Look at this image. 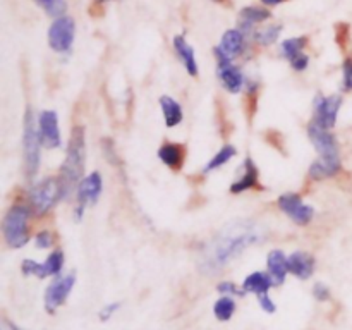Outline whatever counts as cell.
<instances>
[{
    "mask_svg": "<svg viewBox=\"0 0 352 330\" xmlns=\"http://www.w3.org/2000/svg\"><path fill=\"white\" fill-rule=\"evenodd\" d=\"M239 17L243 30H250L254 24L268 19V17H270V12H268L267 9H261V7H246V9L241 10Z\"/></svg>",
    "mask_w": 352,
    "mask_h": 330,
    "instance_id": "24",
    "label": "cell"
},
{
    "mask_svg": "<svg viewBox=\"0 0 352 330\" xmlns=\"http://www.w3.org/2000/svg\"><path fill=\"white\" fill-rule=\"evenodd\" d=\"M119 308H120V302H117V301L110 302V305H105L98 313L100 320H102V322H109V320L112 318L117 311H119Z\"/></svg>",
    "mask_w": 352,
    "mask_h": 330,
    "instance_id": "32",
    "label": "cell"
},
{
    "mask_svg": "<svg viewBox=\"0 0 352 330\" xmlns=\"http://www.w3.org/2000/svg\"><path fill=\"white\" fill-rule=\"evenodd\" d=\"M85 127L76 126L72 129L71 141H69L67 148V157H65L64 164H62L60 177H58L62 198H67L78 188L79 182H81L82 170H85Z\"/></svg>",
    "mask_w": 352,
    "mask_h": 330,
    "instance_id": "2",
    "label": "cell"
},
{
    "mask_svg": "<svg viewBox=\"0 0 352 330\" xmlns=\"http://www.w3.org/2000/svg\"><path fill=\"white\" fill-rule=\"evenodd\" d=\"M174 47L177 55L181 57L182 64L188 69V72L191 76H198V64H196V55L195 48L186 41L184 36H175L174 38Z\"/></svg>",
    "mask_w": 352,
    "mask_h": 330,
    "instance_id": "20",
    "label": "cell"
},
{
    "mask_svg": "<svg viewBox=\"0 0 352 330\" xmlns=\"http://www.w3.org/2000/svg\"><path fill=\"white\" fill-rule=\"evenodd\" d=\"M54 243V237L50 232H40L36 236V246L38 248H50Z\"/></svg>",
    "mask_w": 352,
    "mask_h": 330,
    "instance_id": "35",
    "label": "cell"
},
{
    "mask_svg": "<svg viewBox=\"0 0 352 330\" xmlns=\"http://www.w3.org/2000/svg\"><path fill=\"white\" fill-rule=\"evenodd\" d=\"M103 182L102 175L98 172H91L88 177L82 179L78 186V208H76V213H78V219L82 217V210H85V205H93V203L98 199L100 192H102Z\"/></svg>",
    "mask_w": 352,
    "mask_h": 330,
    "instance_id": "11",
    "label": "cell"
},
{
    "mask_svg": "<svg viewBox=\"0 0 352 330\" xmlns=\"http://www.w3.org/2000/svg\"><path fill=\"white\" fill-rule=\"evenodd\" d=\"M344 86L346 89H352V58H347L344 64Z\"/></svg>",
    "mask_w": 352,
    "mask_h": 330,
    "instance_id": "34",
    "label": "cell"
},
{
    "mask_svg": "<svg viewBox=\"0 0 352 330\" xmlns=\"http://www.w3.org/2000/svg\"><path fill=\"white\" fill-rule=\"evenodd\" d=\"M38 6L43 7L50 16L60 17V14L65 10V2L64 0H34Z\"/></svg>",
    "mask_w": 352,
    "mask_h": 330,
    "instance_id": "28",
    "label": "cell"
},
{
    "mask_svg": "<svg viewBox=\"0 0 352 330\" xmlns=\"http://www.w3.org/2000/svg\"><path fill=\"white\" fill-rule=\"evenodd\" d=\"M263 227L258 226L253 220L230 222L201 251V256L198 260L199 270L208 275L219 274L234 258L239 256L246 248L260 243V241H263Z\"/></svg>",
    "mask_w": 352,
    "mask_h": 330,
    "instance_id": "1",
    "label": "cell"
},
{
    "mask_svg": "<svg viewBox=\"0 0 352 330\" xmlns=\"http://www.w3.org/2000/svg\"><path fill=\"white\" fill-rule=\"evenodd\" d=\"M76 284V275L67 274L62 275V277H55L52 280V284L48 285L47 291H45V309L48 313H55L71 296L72 287Z\"/></svg>",
    "mask_w": 352,
    "mask_h": 330,
    "instance_id": "6",
    "label": "cell"
},
{
    "mask_svg": "<svg viewBox=\"0 0 352 330\" xmlns=\"http://www.w3.org/2000/svg\"><path fill=\"white\" fill-rule=\"evenodd\" d=\"M258 182V168L251 158H246L244 162V174L243 177L237 179L232 186H230V192H243L246 189L253 188Z\"/></svg>",
    "mask_w": 352,
    "mask_h": 330,
    "instance_id": "21",
    "label": "cell"
},
{
    "mask_svg": "<svg viewBox=\"0 0 352 330\" xmlns=\"http://www.w3.org/2000/svg\"><path fill=\"white\" fill-rule=\"evenodd\" d=\"M313 296L316 298V301L320 302H325L330 299V287L325 285L323 282H316L315 287H313Z\"/></svg>",
    "mask_w": 352,
    "mask_h": 330,
    "instance_id": "31",
    "label": "cell"
},
{
    "mask_svg": "<svg viewBox=\"0 0 352 330\" xmlns=\"http://www.w3.org/2000/svg\"><path fill=\"white\" fill-rule=\"evenodd\" d=\"M280 26H270V28H265L263 31H260V33H256V40L260 41L261 45H272L275 40H277V36L280 34Z\"/></svg>",
    "mask_w": 352,
    "mask_h": 330,
    "instance_id": "29",
    "label": "cell"
},
{
    "mask_svg": "<svg viewBox=\"0 0 352 330\" xmlns=\"http://www.w3.org/2000/svg\"><path fill=\"white\" fill-rule=\"evenodd\" d=\"M100 2H103V0H100Z\"/></svg>",
    "mask_w": 352,
    "mask_h": 330,
    "instance_id": "39",
    "label": "cell"
},
{
    "mask_svg": "<svg viewBox=\"0 0 352 330\" xmlns=\"http://www.w3.org/2000/svg\"><path fill=\"white\" fill-rule=\"evenodd\" d=\"M217 291L223 296H243L244 294L243 287L239 289L236 284H234V282H229V280L220 282V284L217 285Z\"/></svg>",
    "mask_w": 352,
    "mask_h": 330,
    "instance_id": "30",
    "label": "cell"
},
{
    "mask_svg": "<svg viewBox=\"0 0 352 330\" xmlns=\"http://www.w3.org/2000/svg\"><path fill=\"white\" fill-rule=\"evenodd\" d=\"M58 196H62L58 179H45L31 189V206L36 212V215H43L54 206Z\"/></svg>",
    "mask_w": 352,
    "mask_h": 330,
    "instance_id": "5",
    "label": "cell"
},
{
    "mask_svg": "<svg viewBox=\"0 0 352 330\" xmlns=\"http://www.w3.org/2000/svg\"><path fill=\"white\" fill-rule=\"evenodd\" d=\"M272 285H275L274 278L270 277V274H265V272H253L243 282L244 292H251V294L256 296L267 294Z\"/></svg>",
    "mask_w": 352,
    "mask_h": 330,
    "instance_id": "18",
    "label": "cell"
},
{
    "mask_svg": "<svg viewBox=\"0 0 352 330\" xmlns=\"http://www.w3.org/2000/svg\"><path fill=\"white\" fill-rule=\"evenodd\" d=\"M21 268H23L24 275H34L38 278L57 277L64 268V253L60 250H55L54 253L48 254L43 263L34 260H24Z\"/></svg>",
    "mask_w": 352,
    "mask_h": 330,
    "instance_id": "8",
    "label": "cell"
},
{
    "mask_svg": "<svg viewBox=\"0 0 352 330\" xmlns=\"http://www.w3.org/2000/svg\"><path fill=\"white\" fill-rule=\"evenodd\" d=\"M38 129H40L41 143L47 148L60 146V129H58V117L54 110H43L38 120Z\"/></svg>",
    "mask_w": 352,
    "mask_h": 330,
    "instance_id": "13",
    "label": "cell"
},
{
    "mask_svg": "<svg viewBox=\"0 0 352 330\" xmlns=\"http://www.w3.org/2000/svg\"><path fill=\"white\" fill-rule=\"evenodd\" d=\"M306 45V38H291V40H285L282 43V54L287 60H294L296 57L302 54V48Z\"/></svg>",
    "mask_w": 352,
    "mask_h": 330,
    "instance_id": "27",
    "label": "cell"
},
{
    "mask_svg": "<svg viewBox=\"0 0 352 330\" xmlns=\"http://www.w3.org/2000/svg\"><path fill=\"white\" fill-rule=\"evenodd\" d=\"M291 65L296 69V71H302V69L308 67V57H306L305 54H301L299 57H296L294 60L291 62Z\"/></svg>",
    "mask_w": 352,
    "mask_h": 330,
    "instance_id": "36",
    "label": "cell"
},
{
    "mask_svg": "<svg viewBox=\"0 0 352 330\" xmlns=\"http://www.w3.org/2000/svg\"><path fill=\"white\" fill-rule=\"evenodd\" d=\"M28 219L30 212L26 206H12L3 217V239L10 248H21L28 243L30 234H28Z\"/></svg>",
    "mask_w": 352,
    "mask_h": 330,
    "instance_id": "4",
    "label": "cell"
},
{
    "mask_svg": "<svg viewBox=\"0 0 352 330\" xmlns=\"http://www.w3.org/2000/svg\"><path fill=\"white\" fill-rule=\"evenodd\" d=\"M258 302H260V308L263 309L265 313H275V311H277V305H275L274 299L268 296V292H267V294L258 296Z\"/></svg>",
    "mask_w": 352,
    "mask_h": 330,
    "instance_id": "33",
    "label": "cell"
},
{
    "mask_svg": "<svg viewBox=\"0 0 352 330\" xmlns=\"http://www.w3.org/2000/svg\"><path fill=\"white\" fill-rule=\"evenodd\" d=\"M40 146L41 136L40 129L34 124L33 112L30 109L24 116V133H23V151H24V168L28 177H33L40 167Z\"/></svg>",
    "mask_w": 352,
    "mask_h": 330,
    "instance_id": "3",
    "label": "cell"
},
{
    "mask_svg": "<svg viewBox=\"0 0 352 330\" xmlns=\"http://www.w3.org/2000/svg\"><path fill=\"white\" fill-rule=\"evenodd\" d=\"M158 157L164 162L167 167H170L172 170H177L182 165V158H184V148L181 144L174 143H165L164 146L158 151Z\"/></svg>",
    "mask_w": 352,
    "mask_h": 330,
    "instance_id": "22",
    "label": "cell"
},
{
    "mask_svg": "<svg viewBox=\"0 0 352 330\" xmlns=\"http://www.w3.org/2000/svg\"><path fill=\"white\" fill-rule=\"evenodd\" d=\"M217 58H219V78L222 81L223 88L230 93H239L244 85L243 72L239 71V67L232 64L230 58L223 57L222 54H217Z\"/></svg>",
    "mask_w": 352,
    "mask_h": 330,
    "instance_id": "14",
    "label": "cell"
},
{
    "mask_svg": "<svg viewBox=\"0 0 352 330\" xmlns=\"http://www.w3.org/2000/svg\"><path fill=\"white\" fill-rule=\"evenodd\" d=\"M261 2H263L265 6H278V3H282L284 0H261Z\"/></svg>",
    "mask_w": 352,
    "mask_h": 330,
    "instance_id": "38",
    "label": "cell"
},
{
    "mask_svg": "<svg viewBox=\"0 0 352 330\" xmlns=\"http://www.w3.org/2000/svg\"><path fill=\"white\" fill-rule=\"evenodd\" d=\"M340 105H342V98L337 95L333 96H318L315 102L316 116L313 122L318 124V126L325 127V129H332L336 126L337 113H339Z\"/></svg>",
    "mask_w": 352,
    "mask_h": 330,
    "instance_id": "12",
    "label": "cell"
},
{
    "mask_svg": "<svg viewBox=\"0 0 352 330\" xmlns=\"http://www.w3.org/2000/svg\"><path fill=\"white\" fill-rule=\"evenodd\" d=\"M267 265H268V274H270V277L274 278V284L275 285L284 284L285 275L289 274L287 256H285L280 250H275L268 254Z\"/></svg>",
    "mask_w": 352,
    "mask_h": 330,
    "instance_id": "17",
    "label": "cell"
},
{
    "mask_svg": "<svg viewBox=\"0 0 352 330\" xmlns=\"http://www.w3.org/2000/svg\"><path fill=\"white\" fill-rule=\"evenodd\" d=\"M74 21L67 16H60L52 23L50 30H48V43L55 52L64 54V52L71 50L72 43H74Z\"/></svg>",
    "mask_w": 352,
    "mask_h": 330,
    "instance_id": "7",
    "label": "cell"
},
{
    "mask_svg": "<svg viewBox=\"0 0 352 330\" xmlns=\"http://www.w3.org/2000/svg\"><path fill=\"white\" fill-rule=\"evenodd\" d=\"M340 170V158H322L313 162L309 167V177L315 181H322V179L333 177L337 172Z\"/></svg>",
    "mask_w": 352,
    "mask_h": 330,
    "instance_id": "19",
    "label": "cell"
},
{
    "mask_svg": "<svg viewBox=\"0 0 352 330\" xmlns=\"http://www.w3.org/2000/svg\"><path fill=\"white\" fill-rule=\"evenodd\" d=\"M309 140H311L313 146L320 153L322 158H339V146H337V140L330 129L318 126V124H309Z\"/></svg>",
    "mask_w": 352,
    "mask_h": 330,
    "instance_id": "10",
    "label": "cell"
},
{
    "mask_svg": "<svg viewBox=\"0 0 352 330\" xmlns=\"http://www.w3.org/2000/svg\"><path fill=\"white\" fill-rule=\"evenodd\" d=\"M234 313H236V301L230 296L217 299V302L213 305V315L220 322H229Z\"/></svg>",
    "mask_w": 352,
    "mask_h": 330,
    "instance_id": "25",
    "label": "cell"
},
{
    "mask_svg": "<svg viewBox=\"0 0 352 330\" xmlns=\"http://www.w3.org/2000/svg\"><path fill=\"white\" fill-rule=\"evenodd\" d=\"M236 155V148L230 146V144H227V146H223L222 150L219 151V153L215 155V157L212 158V160L208 162V165H205V168H203V172H212V170H217V168H220L222 165H226L227 162L230 160V158Z\"/></svg>",
    "mask_w": 352,
    "mask_h": 330,
    "instance_id": "26",
    "label": "cell"
},
{
    "mask_svg": "<svg viewBox=\"0 0 352 330\" xmlns=\"http://www.w3.org/2000/svg\"><path fill=\"white\" fill-rule=\"evenodd\" d=\"M287 265H289V272L292 275H296L298 278H309L315 272V258L311 256L306 251H296L292 253L291 256L287 258Z\"/></svg>",
    "mask_w": 352,
    "mask_h": 330,
    "instance_id": "15",
    "label": "cell"
},
{
    "mask_svg": "<svg viewBox=\"0 0 352 330\" xmlns=\"http://www.w3.org/2000/svg\"><path fill=\"white\" fill-rule=\"evenodd\" d=\"M244 48V34L243 31L239 30H229L223 33L222 36V41H220L219 47L215 48L217 54H222L223 57L230 58L232 60L234 57H237V55L243 52Z\"/></svg>",
    "mask_w": 352,
    "mask_h": 330,
    "instance_id": "16",
    "label": "cell"
},
{
    "mask_svg": "<svg viewBox=\"0 0 352 330\" xmlns=\"http://www.w3.org/2000/svg\"><path fill=\"white\" fill-rule=\"evenodd\" d=\"M2 330H21V329H19V327L14 325V323H10V322H7V320H3Z\"/></svg>",
    "mask_w": 352,
    "mask_h": 330,
    "instance_id": "37",
    "label": "cell"
},
{
    "mask_svg": "<svg viewBox=\"0 0 352 330\" xmlns=\"http://www.w3.org/2000/svg\"><path fill=\"white\" fill-rule=\"evenodd\" d=\"M278 206H280L282 212L289 217V219L294 220L298 226H308L311 222L313 215H315V210L313 206L306 205L298 195L294 192H285L278 198Z\"/></svg>",
    "mask_w": 352,
    "mask_h": 330,
    "instance_id": "9",
    "label": "cell"
},
{
    "mask_svg": "<svg viewBox=\"0 0 352 330\" xmlns=\"http://www.w3.org/2000/svg\"><path fill=\"white\" fill-rule=\"evenodd\" d=\"M162 112H164L165 126L175 127L182 120V107L170 96H162L160 98Z\"/></svg>",
    "mask_w": 352,
    "mask_h": 330,
    "instance_id": "23",
    "label": "cell"
}]
</instances>
